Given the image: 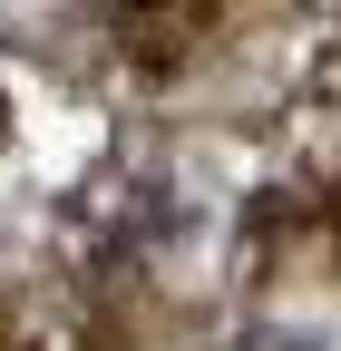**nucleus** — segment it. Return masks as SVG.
Wrapping results in <instances>:
<instances>
[{"mask_svg":"<svg viewBox=\"0 0 341 351\" xmlns=\"http://www.w3.org/2000/svg\"><path fill=\"white\" fill-rule=\"evenodd\" d=\"M0 127H10V117H0Z\"/></svg>","mask_w":341,"mask_h":351,"instance_id":"obj_1","label":"nucleus"}]
</instances>
